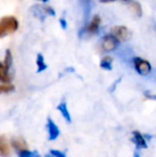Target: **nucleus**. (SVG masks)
I'll return each instance as SVG.
<instances>
[{
    "label": "nucleus",
    "instance_id": "nucleus-1",
    "mask_svg": "<svg viewBox=\"0 0 156 157\" xmlns=\"http://www.w3.org/2000/svg\"><path fill=\"white\" fill-rule=\"evenodd\" d=\"M18 21L14 16H4L0 18V39L16 32Z\"/></svg>",
    "mask_w": 156,
    "mask_h": 157
},
{
    "label": "nucleus",
    "instance_id": "nucleus-2",
    "mask_svg": "<svg viewBox=\"0 0 156 157\" xmlns=\"http://www.w3.org/2000/svg\"><path fill=\"white\" fill-rule=\"evenodd\" d=\"M134 67H135L136 72L138 74L142 75V76H146L151 73L152 71V66L149 61H146V59H142L140 57H136L133 59Z\"/></svg>",
    "mask_w": 156,
    "mask_h": 157
},
{
    "label": "nucleus",
    "instance_id": "nucleus-3",
    "mask_svg": "<svg viewBox=\"0 0 156 157\" xmlns=\"http://www.w3.org/2000/svg\"><path fill=\"white\" fill-rule=\"evenodd\" d=\"M119 46V40L112 34L105 35L101 42V47L104 52H113Z\"/></svg>",
    "mask_w": 156,
    "mask_h": 157
},
{
    "label": "nucleus",
    "instance_id": "nucleus-4",
    "mask_svg": "<svg viewBox=\"0 0 156 157\" xmlns=\"http://www.w3.org/2000/svg\"><path fill=\"white\" fill-rule=\"evenodd\" d=\"M110 34H112L113 36H116L119 41H128L131 37V32L129 31V29L125 26H115L111 28Z\"/></svg>",
    "mask_w": 156,
    "mask_h": 157
},
{
    "label": "nucleus",
    "instance_id": "nucleus-5",
    "mask_svg": "<svg viewBox=\"0 0 156 157\" xmlns=\"http://www.w3.org/2000/svg\"><path fill=\"white\" fill-rule=\"evenodd\" d=\"M46 126H47V129H48V139H49L50 141L56 140L59 137V135H60V129H59V127L50 118L47 119V124H46Z\"/></svg>",
    "mask_w": 156,
    "mask_h": 157
},
{
    "label": "nucleus",
    "instance_id": "nucleus-6",
    "mask_svg": "<svg viewBox=\"0 0 156 157\" xmlns=\"http://www.w3.org/2000/svg\"><path fill=\"white\" fill-rule=\"evenodd\" d=\"M131 140L136 144L137 149H146L148 147V143H146V138L139 132H137V130L133 132V138H131Z\"/></svg>",
    "mask_w": 156,
    "mask_h": 157
},
{
    "label": "nucleus",
    "instance_id": "nucleus-7",
    "mask_svg": "<svg viewBox=\"0 0 156 157\" xmlns=\"http://www.w3.org/2000/svg\"><path fill=\"white\" fill-rule=\"evenodd\" d=\"M100 26H101V17L98 16V15H94V16L92 17L91 21H90L87 27H86V31L88 33H90V34H94V33H96L98 31Z\"/></svg>",
    "mask_w": 156,
    "mask_h": 157
},
{
    "label": "nucleus",
    "instance_id": "nucleus-8",
    "mask_svg": "<svg viewBox=\"0 0 156 157\" xmlns=\"http://www.w3.org/2000/svg\"><path fill=\"white\" fill-rule=\"evenodd\" d=\"M11 143H12V147H14V149L16 150L17 152L28 149L27 142L25 141V139L21 138V137H17V138H13L12 141H11Z\"/></svg>",
    "mask_w": 156,
    "mask_h": 157
},
{
    "label": "nucleus",
    "instance_id": "nucleus-9",
    "mask_svg": "<svg viewBox=\"0 0 156 157\" xmlns=\"http://www.w3.org/2000/svg\"><path fill=\"white\" fill-rule=\"evenodd\" d=\"M11 155L10 147H9L8 141L3 136H0V156L9 157Z\"/></svg>",
    "mask_w": 156,
    "mask_h": 157
},
{
    "label": "nucleus",
    "instance_id": "nucleus-10",
    "mask_svg": "<svg viewBox=\"0 0 156 157\" xmlns=\"http://www.w3.org/2000/svg\"><path fill=\"white\" fill-rule=\"evenodd\" d=\"M57 109L60 111V113L62 114V117L64 118V120L67 121V123H72V118H71V114H70V111L67 109V105L65 101H62L58 105Z\"/></svg>",
    "mask_w": 156,
    "mask_h": 157
},
{
    "label": "nucleus",
    "instance_id": "nucleus-11",
    "mask_svg": "<svg viewBox=\"0 0 156 157\" xmlns=\"http://www.w3.org/2000/svg\"><path fill=\"white\" fill-rule=\"evenodd\" d=\"M12 77L9 74V70L4 66L3 63H0V81L2 82H10Z\"/></svg>",
    "mask_w": 156,
    "mask_h": 157
},
{
    "label": "nucleus",
    "instance_id": "nucleus-12",
    "mask_svg": "<svg viewBox=\"0 0 156 157\" xmlns=\"http://www.w3.org/2000/svg\"><path fill=\"white\" fill-rule=\"evenodd\" d=\"M100 66L106 71H111V68H112V58L109 56L104 57L101 61Z\"/></svg>",
    "mask_w": 156,
    "mask_h": 157
},
{
    "label": "nucleus",
    "instance_id": "nucleus-13",
    "mask_svg": "<svg viewBox=\"0 0 156 157\" xmlns=\"http://www.w3.org/2000/svg\"><path fill=\"white\" fill-rule=\"evenodd\" d=\"M129 8L133 10V12L135 13V15L137 17H140L142 15V8L139 2L133 1V0H131V1H129Z\"/></svg>",
    "mask_w": 156,
    "mask_h": 157
},
{
    "label": "nucleus",
    "instance_id": "nucleus-14",
    "mask_svg": "<svg viewBox=\"0 0 156 157\" xmlns=\"http://www.w3.org/2000/svg\"><path fill=\"white\" fill-rule=\"evenodd\" d=\"M36 65H38V73H41L47 68V64L44 61V57L41 54L36 56Z\"/></svg>",
    "mask_w": 156,
    "mask_h": 157
},
{
    "label": "nucleus",
    "instance_id": "nucleus-15",
    "mask_svg": "<svg viewBox=\"0 0 156 157\" xmlns=\"http://www.w3.org/2000/svg\"><path fill=\"white\" fill-rule=\"evenodd\" d=\"M18 157H41L38 151H29L28 149L18 152Z\"/></svg>",
    "mask_w": 156,
    "mask_h": 157
},
{
    "label": "nucleus",
    "instance_id": "nucleus-16",
    "mask_svg": "<svg viewBox=\"0 0 156 157\" xmlns=\"http://www.w3.org/2000/svg\"><path fill=\"white\" fill-rule=\"evenodd\" d=\"M13 63V57H12V52H11L10 49H6V57H4V66H6L8 70H10L11 66H12Z\"/></svg>",
    "mask_w": 156,
    "mask_h": 157
},
{
    "label": "nucleus",
    "instance_id": "nucleus-17",
    "mask_svg": "<svg viewBox=\"0 0 156 157\" xmlns=\"http://www.w3.org/2000/svg\"><path fill=\"white\" fill-rule=\"evenodd\" d=\"M15 90V87L13 85H11L10 82H6L3 85H0V94L4 93H10Z\"/></svg>",
    "mask_w": 156,
    "mask_h": 157
},
{
    "label": "nucleus",
    "instance_id": "nucleus-18",
    "mask_svg": "<svg viewBox=\"0 0 156 157\" xmlns=\"http://www.w3.org/2000/svg\"><path fill=\"white\" fill-rule=\"evenodd\" d=\"M50 155H52L54 157H67L63 152H60L58 150H50Z\"/></svg>",
    "mask_w": 156,
    "mask_h": 157
},
{
    "label": "nucleus",
    "instance_id": "nucleus-19",
    "mask_svg": "<svg viewBox=\"0 0 156 157\" xmlns=\"http://www.w3.org/2000/svg\"><path fill=\"white\" fill-rule=\"evenodd\" d=\"M42 9H43V11L46 13V14L51 15V16H54V15H55V11L52 10V9L50 8V6H43Z\"/></svg>",
    "mask_w": 156,
    "mask_h": 157
},
{
    "label": "nucleus",
    "instance_id": "nucleus-20",
    "mask_svg": "<svg viewBox=\"0 0 156 157\" xmlns=\"http://www.w3.org/2000/svg\"><path fill=\"white\" fill-rule=\"evenodd\" d=\"M144 95H146V97H148L149 99H154V101H156V95L154 94H151V93H149V92H144Z\"/></svg>",
    "mask_w": 156,
    "mask_h": 157
},
{
    "label": "nucleus",
    "instance_id": "nucleus-21",
    "mask_svg": "<svg viewBox=\"0 0 156 157\" xmlns=\"http://www.w3.org/2000/svg\"><path fill=\"white\" fill-rule=\"evenodd\" d=\"M115 1H117V0H101L102 3H110V2H115Z\"/></svg>",
    "mask_w": 156,
    "mask_h": 157
},
{
    "label": "nucleus",
    "instance_id": "nucleus-22",
    "mask_svg": "<svg viewBox=\"0 0 156 157\" xmlns=\"http://www.w3.org/2000/svg\"><path fill=\"white\" fill-rule=\"evenodd\" d=\"M60 23H61V25H62L63 28H67V23H65V21H63V19H60Z\"/></svg>",
    "mask_w": 156,
    "mask_h": 157
},
{
    "label": "nucleus",
    "instance_id": "nucleus-23",
    "mask_svg": "<svg viewBox=\"0 0 156 157\" xmlns=\"http://www.w3.org/2000/svg\"><path fill=\"white\" fill-rule=\"evenodd\" d=\"M38 1H42V2H47V1H49V0H38Z\"/></svg>",
    "mask_w": 156,
    "mask_h": 157
},
{
    "label": "nucleus",
    "instance_id": "nucleus-24",
    "mask_svg": "<svg viewBox=\"0 0 156 157\" xmlns=\"http://www.w3.org/2000/svg\"><path fill=\"white\" fill-rule=\"evenodd\" d=\"M134 157H140L139 155H138V154L137 153H135V154H134Z\"/></svg>",
    "mask_w": 156,
    "mask_h": 157
},
{
    "label": "nucleus",
    "instance_id": "nucleus-25",
    "mask_svg": "<svg viewBox=\"0 0 156 157\" xmlns=\"http://www.w3.org/2000/svg\"><path fill=\"white\" fill-rule=\"evenodd\" d=\"M123 1H131V0H123Z\"/></svg>",
    "mask_w": 156,
    "mask_h": 157
},
{
    "label": "nucleus",
    "instance_id": "nucleus-26",
    "mask_svg": "<svg viewBox=\"0 0 156 157\" xmlns=\"http://www.w3.org/2000/svg\"><path fill=\"white\" fill-rule=\"evenodd\" d=\"M46 157H54V156H52V155H50V156H46Z\"/></svg>",
    "mask_w": 156,
    "mask_h": 157
}]
</instances>
